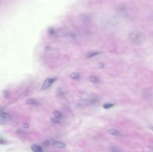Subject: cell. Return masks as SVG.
I'll use <instances>...</instances> for the list:
<instances>
[{
    "mask_svg": "<svg viewBox=\"0 0 153 152\" xmlns=\"http://www.w3.org/2000/svg\"><path fill=\"white\" fill-rule=\"evenodd\" d=\"M128 37L131 42L135 45H141L145 40L144 34L142 32L137 30L131 32L128 34Z\"/></svg>",
    "mask_w": 153,
    "mask_h": 152,
    "instance_id": "cell-1",
    "label": "cell"
},
{
    "mask_svg": "<svg viewBox=\"0 0 153 152\" xmlns=\"http://www.w3.org/2000/svg\"><path fill=\"white\" fill-rule=\"evenodd\" d=\"M56 80V78H48L46 79L42 85V89L43 90H45L50 87L52 84Z\"/></svg>",
    "mask_w": 153,
    "mask_h": 152,
    "instance_id": "cell-2",
    "label": "cell"
},
{
    "mask_svg": "<svg viewBox=\"0 0 153 152\" xmlns=\"http://www.w3.org/2000/svg\"><path fill=\"white\" fill-rule=\"evenodd\" d=\"M0 117L3 119H8L10 118V116L8 113L4 112L2 107H0Z\"/></svg>",
    "mask_w": 153,
    "mask_h": 152,
    "instance_id": "cell-3",
    "label": "cell"
},
{
    "mask_svg": "<svg viewBox=\"0 0 153 152\" xmlns=\"http://www.w3.org/2000/svg\"><path fill=\"white\" fill-rule=\"evenodd\" d=\"M31 149L33 152H43L42 148L36 144H33L31 146Z\"/></svg>",
    "mask_w": 153,
    "mask_h": 152,
    "instance_id": "cell-4",
    "label": "cell"
},
{
    "mask_svg": "<svg viewBox=\"0 0 153 152\" xmlns=\"http://www.w3.org/2000/svg\"><path fill=\"white\" fill-rule=\"evenodd\" d=\"M108 132L110 135L114 136H116V137L121 136V133L115 129H110L108 130Z\"/></svg>",
    "mask_w": 153,
    "mask_h": 152,
    "instance_id": "cell-5",
    "label": "cell"
},
{
    "mask_svg": "<svg viewBox=\"0 0 153 152\" xmlns=\"http://www.w3.org/2000/svg\"><path fill=\"white\" fill-rule=\"evenodd\" d=\"M52 145L54 146L60 148H65L66 147V145L64 143L58 141H53L52 142Z\"/></svg>",
    "mask_w": 153,
    "mask_h": 152,
    "instance_id": "cell-6",
    "label": "cell"
},
{
    "mask_svg": "<svg viewBox=\"0 0 153 152\" xmlns=\"http://www.w3.org/2000/svg\"><path fill=\"white\" fill-rule=\"evenodd\" d=\"M26 103L27 104H30V105H38L39 104L38 102L36 101L35 99H32V98L27 99L26 101Z\"/></svg>",
    "mask_w": 153,
    "mask_h": 152,
    "instance_id": "cell-7",
    "label": "cell"
},
{
    "mask_svg": "<svg viewBox=\"0 0 153 152\" xmlns=\"http://www.w3.org/2000/svg\"><path fill=\"white\" fill-rule=\"evenodd\" d=\"M70 77L72 79H74L76 80H79L81 79V76L79 74L76 72H73L69 75Z\"/></svg>",
    "mask_w": 153,
    "mask_h": 152,
    "instance_id": "cell-8",
    "label": "cell"
},
{
    "mask_svg": "<svg viewBox=\"0 0 153 152\" xmlns=\"http://www.w3.org/2000/svg\"><path fill=\"white\" fill-rule=\"evenodd\" d=\"M89 79L91 82L94 84H98L99 81V79L96 76H91L89 78Z\"/></svg>",
    "mask_w": 153,
    "mask_h": 152,
    "instance_id": "cell-9",
    "label": "cell"
},
{
    "mask_svg": "<svg viewBox=\"0 0 153 152\" xmlns=\"http://www.w3.org/2000/svg\"><path fill=\"white\" fill-rule=\"evenodd\" d=\"M53 115H54V116L57 119H60L62 117V113H60L58 111H55L53 112Z\"/></svg>",
    "mask_w": 153,
    "mask_h": 152,
    "instance_id": "cell-10",
    "label": "cell"
},
{
    "mask_svg": "<svg viewBox=\"0 0 153 152\" xmlns=\"http://www.w3.org/2000/svg\"><path fill=\"white\" fill-rule=\"evenodd\" d=\"M110 152H122L118 147L115 146H110L109 148Z\"/></svg>",
    "mask_w": 153,
    "mask_h": 152,
    "instance_id": "cell-11",
    "label": "cell"
},
{
    "mask_svg": "<svg viewBox=\"0 0 153 152\" xmlns=\"http://www.w3.org/2000/svg\"><path fill=\"white\" fill-rule=\"evenodd\" d=\"M99 53V52H97V51H92L90 53H87L86 57L90 58H92L93 57L97 55H98Z\"/></svg>",
    "mask_w": 153,
    "mask_h": 152,
    "instance_id": "cell-12",
    "label": "cell"
},
{
    "mask_svg": "<svg viewBox=\"0 0 153 152\" xmlns=\"http://www.w3.org/2000/svg\"><path fill=\"white\" fill-rule=\"evenodd\" d=\"M50 120L51 123L52 124H58L60 123V122L58 120V119L55 118H51L50 119Z\"/></svg>",
    "mask_w": 153,
    "mask_h": 152,
    "instance_id": "cell-13",
    "label": "cell"
},
{
    "mask_svg": "<svg viewBox=\"0 0 153 152\" xmlns=\"http://www.w3.org/2000/svg\"><path fill=\"white\" fill-rule=\"evenodd\" d=\"M114 104H106L103 105V107L106 109H110L111 107L114 106Z\"/></svg>",
    "mask_w": 153,
    "mask_h": 152,
    "instance_id": "cell-14",
    "label": "cell"
},
{
    "mask_svg": "<svg viewBox=\"0 0 153 152\" xmlns=\"http://www.w3.org/2000/svg\"><path fill=\"white\" fill-rule=\"evenodd\" d=\"M7 124V122H6L5 119H0V125H5Z\"/></svg>",
    "mask_w": 153,
    "mask_h": 152,
    "instance_id": "cell-15",
    "label": "cell"
},
{
    "mask_svg": "<svg viewBox=\"0 0 153 152\" xmlns=\"http://www.w3.org/2000/svg\"><path fill=\"white\" fill-rule=\"evenodd\" d=\"M49 33H50L51 34H52V35H54V34H56V32L53 29H50L49 30Z\"/></svg>",
    "mask_w": 153,
    "mask_h": 152,
    "instance_id": "cell-16",
    "label": "cell"
},
{
    "mask_svg": "<svg viewBox=\"0 0 153 152\" xmlns=\"http://www.w3.org/2000/svg\"><path fill=\"white\" fill-rule=\"evenodd\" d=\"M49 144V141H45V142H43V145L45 146H48Z\"/></svg>",
    "mask_w": 153,
    "mask_h": 152,
    "instance_id": "cell-17",
    "label": "cell"
},
{
    "mask_svg": "<svg viewBox=\"0 0 153 152\" xmlns=\"http://www.w3.org/2000/svg\"><path fill=\"white\" fill-rule=\"evenodd\" d=\"M4 95L5 97H6L7 98V97L8 96V93L7 91H5L4 92Z\"/></svg>",
    "mask_w": 153,
    "mask_h": 152,
    "instance_id": "cell-18",
    "label": "cell"
},
{
    "mask_svg": "<svg viewBox=\"0 0 153 152\" xmlns=\"http://www.w3.org/2000/svg\"><path fill=\"white\" fill-rule=\"evenodd\" d=\"M23 127L25 128H28L29 127V125L28 124L26 123V124H23Z\"/></svg>",
    "mask_w": 153,
    "mask_h": 152,
    "instance_id": "cell-19",
    "label": "cell"
},
{
    "mask_svg": "<svg viewBox=\"0 0 153 152\" xmlns=\"http://www.w3.org/2000/svg\"><path fill=\"white\" fill-rule=\"evenodd\" d=\"M0 144H4V141L2 139H0Z\"/></svg>",
    "mask_w": 153,
    "mask_h": 152,
    "instance_id": "cell-20",
    "label": "cell"
},
{
    "mask_svg": "<svg viewBox=\"0 0 153 152\" xmlns=\"http://www.w3.org/2000/svg\"><path fill=\"white\" fill-rule=\"evenodd\" d=\"M149 129H150V130H151L152 131H153V128L152 126H150L149 127Z\"/></svg>",
    "mask_w": 153,
    "mask_h": 152,
    "instance_id": "cell-21",
    "label": "cell"
},
{
    "mask_svg": "<svg viewBox=\"0 0 153 152\" xmlns=\"http://www.w3.org/2000/svg\"></svg>",
    "mask_w": 153,
    "mask_h": 152,
    "instance_id": "cell-22",
    "label": "cell"
}]
</instances>
